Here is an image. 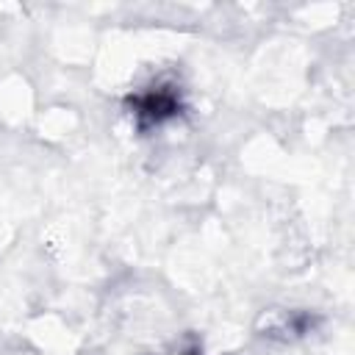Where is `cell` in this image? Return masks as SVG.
<instances>
[{"label": "cell", "mask_w": 355, "mask_h": 355, "mask_svg": "<svg viewBox=\"0 0 355 355\" xmlns=\"http://www.w3.org/2000/svg\"><path fill=\"white\" fill-rule=\"evenodd\" d=\"M178 108H180V100L169 86H153L133 100V116L139 119L141 128H153L172 119Z\"/></svg>", "instance_id": "6da1fadb"}]
</instances>
